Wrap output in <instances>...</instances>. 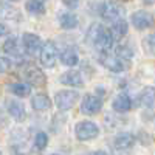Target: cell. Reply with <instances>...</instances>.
Instances as JSON below:
<instances>
[{"label":"cell","mask_w":155,"mask_h":155,"mask_svg":"<svg viewBox=\"0 0 155 155\" xmlns=\"http://www.w3.org/2000/svg\"><path fill=\"white\" fill-rule=\"evenodd\" d=\"M153 47H155V37H153V34H147L143 41V48L149 54H153Z\"/></svg>","instance_id":"cell-26"},{"label":"cell","mask_w":155,"mask_h":155,"mask_svg":"<svg viewBox=\"0 0 155 155\" xmlns=\"http://www.w3.org/2000/svg\"><path fill=\"white\" fill-rule=\"evenodd\" d=\"M9 67H11V61L8 58H0V73L8 71Z\"/></svg>","instance_id":"cell-28"},{"label":"cell","mask_w":155,"mask_h":155,"mask_svg":"<svg viewBox=\"0 0 155 155\" xmlns=\"http://www.w3.org/2000/svg\"><path fill=\"white\" fill-rule=\"evenodd\" d=\"M61 62L64 64V65H67V67H74L76 64L79 62V58H78L76 51H74L73 48H67V50L62 51V54H61Z\"/></svg>","instance_id":"cell-17"},{"label":"cell","mask_w":155,"mask_h":155,"mask_svg":"<svg viewBox=\"0 0 155 155\" xmlns=\"http://www.w3.org/2000/svg\"><path fill=\"white\" fill-rule=\"evenodd\" d=\"M11 92L14 93L16 96L25 98V96H28L30 92H31V84H28V82H16V84L11 85Z\"/></svg>","instance_id":"cell-20"},{"label":"cell","mask_w":155,"mask_h":155,"mask_svg":"<svg viewBox=\"0 0 155 155\" xmlns=\"http://www.w3.org/2000/svg\"><path fill=\"white\" fill-rule=\"evenodd\" d=\"M48 144V137L45 132H37L36 138H34V146L37 150H44Z\"/></svg>","instance_id":"cell-24"},{"label":"cell","mask_w":155,"mask_h":155,"mask_svg":"<svg viewBox=\"0 0 155 155\" xmlns=\"http://www.w3.org/2000/svg\"><path fill=\"white\" fill-rule=\"evenodd\" d=\"M58 61V48L53 41H47L45 44L41 45V64L45 68L54 67Z\"/></svg>","instance_id":"cell-1"},{"label":"cell","mask_w":155,"mask_h":155,"mask_svg":"<svg viewBox=\"0 0 155 155\" xmlns=\"http://www.w3.org/2000/svg\"><path fill=\"white\" fill-rule=\"evenodd\" d=\"M27 9L33 16H41V14L45 12V6H44V3L41 2V0H28L27 2Z\"/></svg>","instance_id":"cell-21"},{"label":"cell","mask_w":155,"mask_h":155,"mask_svg":"<svg viewBox=\"0 0 155 155\" xmlns=\"http://www.w3.org/2000/svg\"><path fill=\"white\" fill-rule=\"evenodd\" d=\"M130 106H132V101L130 98H129L126 93H120L118 96H116L112 102V107L115 112H120V113H126L130 110Z\"/></svg>","instance_id":"cell-11"},{"label":"cell","mask_w":155,"mask_h":155,"mask_svg":"<svg viewBox=\"0 0 155 155\" xmlns=\"http://www.w3.org/2000/svg\"><path fill=\"white\" fill-rule=\"evenodd\" d=\"M27 76L30 78V82L28 84H33V85H44L45 82H47V78H45V74L39 70V68H36V67H31V68H28V73H27Z\"/></svg>","instance_id":"cell-16"},{"label":"cell","mask_w":155,"mask_h":155,"mask_svg":"<svg viewBox=\"0 0 155 155\" xmlns=\"http://www.w3.org/2000/svg\"><path fill=\"white\" fill-rule=\"evenodd\" d=\"M0 155H2V152H0Z\"/></svg>","instance_id":"cell-35"},{"label":"cell","mask_w":155,"mask_h":155,"mask_svg":"<svg viewBox=\"0 0 155 155\" xmlns=\"http://www.w3.org/2000/svg\"><path fill=\"white\" fill-rule=\"evenodd\" d=\"M79 95L78 92H73V90H61V92L56 93V104L61 110H70L74 104Z\"/></svg>","instance_id":"cell-3"},{"label":"cell","mask_w":155,"mask_h":155,"mask_svg":"<svg viewBox=\"0 0 155 155\" xmlns=\"http://www.w3.org/2000/svg\"><path fill=\"white\" fill-rule=\"evenodd\" d=\"M5 33H6V27H5L3 23H0V37H2Z\"/></svg>","instance_id":"cell-30"},{"label":"cell","mask_w":155,"mask_h":155,"mask_svg":"<svg viewBox=\"0 0 155 155\" xmlns=\"http://www.w3.org/2000/svg\"><path fill=\"white\" fill-rule=\"evenodd\" d=\"M53 155H56V153H53Z\"/></svg>","instance_id":"cell-36"},{"label":"cell","mask_w":155,"mask_h":155,"mask_svg":"<svg viewBox=\"0 0 155 155\" xmlns=\"http://www.w3.org/2000/svg\"><path fill=\"white\" fill-rule=\"evenodd\" d=\"M5 51L11 54H19V47H17V41L16 39H8L5 42Z\"/></svg>","instance_id":"cell-27"},{"label":"cell","mask_w":155,"mask_h":155,"mask_svg":"<svg viewBox=\"0 0 155 155\" xmlns=\"http://www.w3.org/2000/svg\"><path fill=\"white\" fill-rule=\"evenodd\" d=\"M144 3H147V5H150V3H153V0H143Z\"/></svg>","instance_id":"cell-32"},{"label":"cell","mask_w":155,"mask_h":155,"mask_svg":"<svg viewBox=\"0 0 155 155\" xmlns=\"http://www.w3.org/2000/svg\"><path fill=\"white\" fill-rule=\"evenodd\" d=\"M132 25L137 30H147L152 25V16L147 11H137L132 14Z\"/></svg>","instance_id":"cell-7"},{"label":"cell","mask_w":155,"mask_h":155,"mask_svg":"<svg viewBox=\"0 0 155 155\" xmlns=\"http://www.w3.org/2000/svg\"><path fill=\"white\" fill-rule=\"evenodd\" d=\"M134 143H135V138L130 134H120L113 141L115 147L118 150H129L134 146Z\"/></svg>","instance_id":"cell-12"},{"label":"cell","mask_w":155,"mask_h":155,"mask_svg":"<svg viewBox=\"0 0 155 155\" xmlns=\"http://www.w3.org/2000/svg\"><path fill=\"white\" fill-rule=\"evenodd\" d=\"M102 107V101L96 96V95H92V93H88L84 96L82 99V104H81V112L84 115H96L99 113Z\"/></svg>","instance_id":"cell-4"},{"label":"cell","mask_w":155,"mask_h":155,"mask_svg":"<svg viewBox=\"0 0 155 155\" xmlns=\"http://www.w3.org/2000/svg\"><path fill=\"white\" fill-rule=\"evenodd\" d=\"M123 2H129V0H123Z\"/></svg>","instance_id":"cell-33"},{"label":"cell","mask_w":155,"mask_h":155,"mask_svg":"<svg viewBox=\"0 0 155 155\" xmlns=\"http://www.w3.org/2000/svg\"><path fill=\"white\" fill-rule=\"evenodd\" d=\"M110 34L113 37V41L115 39H121L127 34V22L124 19H118V20H115L113 25H112V28H110Z\"/></svg>","instance_id":"cell-15"},{"label":"cell","mask_w":155,"mask_h":155,"mask_svg":"<svg viewBox=\"0 0 155 155\" xmlns=\"http://www.w3.org/2000/svg\"><path fill=\"white\" fill-rule=\"evenodd\" d=\"M64 3H65L68 8H74L78 5V0H64Z\"/></svg>","instance_id":"cell-29"},{"label":"cell","mask_w":155,"mask_h":155,"mask_svg":"<svg viewBox=\"0 0 155 155\" xmlns=\"http://www.w3.org/2000/svg\"><path fill=\"white\" fill-rule=\"evenodd\" d=\"M61 84L68 85V87H82L84 85V79L79 71H65L61 76Z\"/></svg>","instance_id":"cell-9"},{"label":"cell","mask_w":155,"mask_h":155,"mask_svg":"<svg viewBox=\"0 0 155 155\" xmlns=\"http://www.w3.org/2000/svg\"><path fill=\"white\" fill-rule=\"evenodd\" d=\"M112 45H113V37H112L109 30H104V33H102V36L99 37V41L96 42L95 47H98L102 53H107V51L112 48Z\"/></svg>","instance_id":"cell-18"},{"label":"cell","mask_w":155,"mask_h":155,"mask_svg":"<svg viewBox=\"0 0 155 155\" xmlns=\"http://www.w3.org/2000/svg\"><path fill=\"white\" fill-rule=\"evenodd\" d=\"M93 155H107L106 152H102V150H98V152H95Z\"/></svg>","instance_id":"cell-31"},{"label":"cell","mask_w":155,"mask_h":155,"mask_svg":"<svg viewBox=\"0 0 155 155\" xmlns=\"http://www.w3.org/2000/svg\"><path fill=\"white\" fill-rule=\"evenodd\" d=\"M59 23L64 30H74L78 27V23H79V20H78L76 14L68 11V12H64V14L59 16Z\"/></svg>","instance_id":"cell-13"},{"label":"cell","mask_w":155,"mask_h":155,"mask_svg":"<svg viewBox=\"0 0 155 155\" xmlns=\"http://www.w3.org/2000/svg\"><path fill=\"white\" fill-rule=\"evenodd\" d=\"M12 2H17V0H12Z\"/></svg>","instance_id":"cell-34"},{"label":"cell","mask_w":155,"mask_h":155,"mask_svg":"<svg viewBox=\"0 0 155 155\" xmlns=\"http://www.w3.org/2000/svg\"><path fill=\"white\" fill-rule=\"evenodd\" d=\"M74 134L78 137V140L81 141H88V140H93L98 137L99 134V127L92 123V121H82V123H78L74 127Z\"/></svg>","instance_id":"cell-2"},{"label":"cell","mask_w":155,"mask_h":155,"mask_svg":"<svg viewBox=\"0 0 155 155\" xmlns=\"http://www.w3.org/2000/svg\"><path fill=\"white\" fill-rule=\"evenodd\" d=\"M102 19L104 20H109V22H115L118 19H123V14H124V9L115 2H107L104 3V6H102Z\"/></svg>","instance_id":"cell-5"},{"label":"cell","mask_w":155,"mask_h":155,"mask_svg":"<svg viewBox=\"0 0 155 155\" xmlns=\"http://www.w3.org/2000/svg\"><path fill=\"white\" fill-rule=\"evenodd\" d=\"M104 30H106V28L102 27V25H99V23L92 25V27H90V30H88V33H87V39H88V42L92 44V45H96V42L99 41V37L102 36Z\"/></svg>","instance_id":"cell-19"},{"label":"cell","mask_w":155,"mask_h":155,"mask_svg":"<svg viewBox=\"0 0 155 155\" xmlns=\"http://www.w3.org/2000/svg\"><path fill=\"white\" fill-rule=\"evenodd\" d=\"M116 58L120 61H130L134 58V51L126 45H120L116 48Z\"/></svg>","instance_id":"cell-23"},{"label":"cell","mask_w":155,"mask_h":155,"mask_svg":"<svg viewBox=\"0 0 155 155\" xmlns=\"http://www.w3.org/2000/svg\"><path fill=\"white\" fill-rule=\"evenodd\" d=\"M22 44H23V48L25 51L30 54V56H34L39 50H41V45H42V41L37 34H33V33H25L23 37H22Z\"/></svg>","instance_id":"cell-6"},{"label":"cell","mask_w":155,"mask_h":155,"mask_svg":"<svg viewBox=\"0 0 155 155\" xmlns=\"http://www.w3.org/2000/svg\"><path fill=\"white\" fill-rule=\"evenodd\" d=\"M31 106H33V109L37 110V112H47V110L51 107V101H50V98H48L47 95L39 93V95H36V96L33 98Z\"/></svg>","instance_id":"cell-14"},{"label":"cell","mask_w":155,"mask_h":155,"mask_svg":"<svg viewBox=\"0 0 155 155\" xmlns=\"http://www.w3.org/2000/svg\"><path fill=\"white\" fill-rule=\"evenodd\" d=\"M143 104L147 109L153 107V88L152 87H147L144 90V93H143Z\"/></svg>","instance_id":"cell-25"},{"label":"cell","mask_w":155,"mask_h":155,"mask_svg":"<svg viewBox=\"0 0 155 155\" xmlns=\"http://www.w3.org/2000/svg\"><path fill=\"white\" fill-rule=\"evenodd\" d=\"M99 61H101V64H102V65H104L107 70H110V71H113V73H121V71H123V62L116 58V56L102 53V54L99 56Z\"/></svg>","instance_id":"cell-8"},{"label":"cell","mask_w":155,"mask_h":155,"mask_svg":"<svg viewBox=\"0 0 155 155\" xmlns=\"http://www.w3.org/2000/svg\"><path fill=\"white\" fill-rule=\"evenodd\" d=\"M6 107H8V112L12 118H16L17 121H22L25 120V116H27V112H25V107L20 101L17 99H9L6 102Z\"/></svg>","instance_id":"cell-10"},{"label":"cell","mask_w":155,"mask_h":155,"mask_svg":"<svg viewBox=\"0 0 155 155\" xmlns=\"http://www.w3.org/2000/svg\"><path fill=\"white\" fill-rule=\"evenodd\" d=\"M0 8H2V16L5 19H8V20H17L20 17L19 11L14 6H9L6 3H2V5H0Z\"/></svg>","instance_id":"cell-22"}]
</instances>
